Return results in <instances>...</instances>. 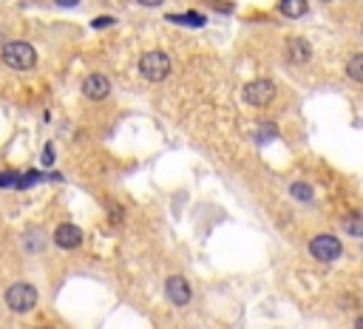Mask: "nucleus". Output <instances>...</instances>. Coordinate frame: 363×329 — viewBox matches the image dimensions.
<instances>
[{"instance_id": "423d86ee", "label": "nucleus", "mask_w": 363, "mask_h": 329, "mask_svg": "<svg viewBox=\"0 0 363 329\" xmlns=\"http://www.w3.org/2000/svg\"><path fill=\"white\" fill-rule=\"evenodd\" d=\"M165 295H167V301H171L174 307H187L190 298H193V290L187 284V278L171 275V278L165 281Z\"/></svg>"}, {"instance_id": "f257e3e1", "label": "nucleus", "mask_w": 363, "mask_h": 329, "mask_svg": "<svg viewBox=\"0 0 363 329\" xmlns=\"http://www.w3.org/2000/svg\"><path fill=\"white\" fill-rule=\"evenodd\" d=\"M3 63L9 68H14V72H29V68H34V63H37V52H34L32 43L12 40L3 45Z\"/></svg>"}, {"instance_id": "39448f33", "label": "nucleus", "mask_w": 363, "mask_h": 329, "mask_svg": "<svg viewBox=\"0 0 363 329\" xmlns=\"http://www.w3.org/2000/svg\"><path fill=\"white\" fill-rule=\"evenodd\" d=\"M241 97H245L247 105H256V108H264L276 100V83L273 80H253L245 85L241 91Z\"/></svg>"}, {"instance_id": "7ed1b4c3", "label": "nucleus", "mask_w": 363, "mask_h": 329, "mask_svg": "<svg viewBox=\"0 0 363 329\" xmlns=\"http://www.w3.org/2000/svg\"><path fill=\"white\" fill-rule=\"evenodd\" d=\"M139 74L145 80H151V83L165 80L167 74H171V57H167L165 52H148V54H142V60H139Z\"/></svg>"}, {"instance_id": "2eb2a0df", "label": "nucleus", "mask_w": 363, "mask_h": 329, "mask_svg": "<svg viewBox=\"0 0 363 329\" xmlns=\"http://www.w3.org/2000/svg\"><path fill=\"white\" fill-rule=\"evenodd\" d=\"M346 227H349V233H352L355 239H357V236H363V227H360V216H357V213H355V216L346 222Z\"/></svg>"}, {"instance_id": "ddd939ff", "label": "nucleus", "mask_w": 363, "mask_h": 329, "mask_svg": "<svg viewBox=\"0 0 363 329\" xmlns=\"http://www.w3.org/2000/svg\"><path fill=\"white\" fill-rule=\"evenodd\" d=\"M167 20H171V23H182V26H205V17L202 14H171V17H167Z\"/></svg>"}, {"instance_id": "6e6552de", "label": "nucleus", "mask_w": 363, "mask_h": 329, "mask_svg": "<svg viewBox=\"0 0 363 329\" xmlns=\"http://www.w3.org/2000/svg\"><path fill=\"white\" fill-rule=\"evenodd\" d=\"M54 244L60 250H77L83 244V230L77 224H60L54 230Z\"/></svg>"}, {"instance_id": "0eeeda50", "label": "nucleus", "mask_w": 363, "mask_h": 329, "mask_svg": "<svg viewBox=\"0 0 363 329\" xmlns=\"http://www.w3.org/2000/svg\"><path fill=\"white\" fill-rule=\"evenodd\" d=\"M108 94H111V83L105 74H88L83 80V97H88L94 103H103Z\"/></svg>"}, {"instance_id": "20e7f679", "label": "nucleus", "mask_w": 363, "mask_h": 329, "mask_svg": "<svg viewBox=\"0 0 363 329\" xmlns=\"http://www.w3.org/2000/svg\"><path fill=\"white\" fill-rule=\"evenodd\" d=\"M309 255L315 258V262L329 264V262H338V258L344 255V244H341V239H338V236L324 233V236H315V239L309 242Z\"/></svg>"}, {"instance_id": "1a4fd4ad", "label": "nucleus", "mask_w": 363, "mask_h": 329, "mask_svg": "<svg viewBox=\"0 0 363 329\" xmlns=\"http://www.w3.org/2000/svg\"><path fill=\"white\" fill-rule=\"evenodd\" d=\"M309 57H312L309 40H304V37H289V40H287V60H289V63L301 65V63H309Z\"/></svg>"}, {"instance_id": "aec40b11", "label": "nucleus", "mask_w": 363, "mask_h": 329, "mask_svg": "<svg viewBox=\"0 0 363 329\" xmlns=\"http://www.w3.org/2000/svg\"><path fill=\"white\" fill-rule=\"evenodd\" d=\"M321 3H332V0H321Z\"/></svg>"}, {"instance_id": "6ab92c4d", "label": "nucleus", "mask_w": 363, "mask_h": 329, "mask_svg": "<svg viewBox=\"0 0 363 329\" xmlns=\"http://www.w3.org/2000/svg\"><path fill=\"white\" fill-rule=\"evenodd\" d=\"M54 3L63 9H71V6H80V0H54Z\"/></svg>"}, {"instance_id": "a211bd4d", "label": "nucleus", "mask_w": 363, "mask_h": 329, "mask_svg": "<svg viewBox=\"0 0 363 329\" xmlns=\"http://www.w3.org/2000/svg\"><path fill=\"white\" fill-rule=\"evenodd\" d=\"M114 23V17H96L94 20V29H103V26H111Z\"/></svg>"}, {"instance_id": "f03ea898", "label": "nucleus", "mask_w": 363, "mask_h": 329, "mask_svg": "<svg viewBox=\"0 0 363 329\" xmlns=\"http://www.w3.org/2000/svg\"><path fill=\"white\" fill-rule=\"evenodd\" d=\"M3 301H6V307L12 310V312H17V315H26V312H32L34 307H37V290L32 287V284H12L9 290H6V295H3Z\"/></svg>"}, {"instance_id": "f3484780", "label": "nucleus", "mask_w": 363, "mask_h": 329, "mask_svg": "<svg viewBox=\"0 0 363 329\" xmlns=\"http://www.w3.org/2000/svg\"><path fill=\"white\" fill-rule=\"evenodd\" d=\"M139 6H145V9H156V6H162L165 0H136Z\"/></svg>"}, {"instance_id": "f8f14e48", "label": "nucleus", "mask_w": 363, "mask_h": 329, "mask_svg": "<svg viewBox=\"0 0 363 329\" xmlns=\"http://www.w3.org/2000/svg\"><path fill=\"white\" fill-rule=\"evenodd\" d=\"M346 74H349V80H355V83H363V54H355V57L349 60V65H346Z\"/></svg>"}, {"instance_id": "4468645a", "label": "nucleus", "mask_w": 363, "mask_h": 329, "mask_svg": "<svg viewBox=\"0 0 363 329\" xmlns=\"http://www.w3.org/2000/svg\"><path fill=\"white\" fill-rule=\"evenodd\" d=\"M17 179L20 173L14 171H0V187H6V191H17Z\"/></svg>"}, {"instance_id": "9d476101", "label": "nucleus", "mask_w": 363, "mask_h": 329, "mask_svg": "<svg viewBox=\"0 0 363 329\" xmlns=\"http://www.w3.org/2000/svg\"><path fill=\"white\" fill-rule=\"evenodd\" d=\"M307 0H278V12L284 14V17H289V20H298V17H304L307 14Z\"/></svg>"}, {"instance_id": "9b49d317", "label": "nucleus", "mask_w": 363, "mask_h": 329, "mask_svg": "<svg viewBox=\"0 0 363 329\" xmlns=\"http://www.w3.org/2000/svg\"><path fill=\"white\" fill-rule=\"evenodd\" d=\"M289 193H293V199H298V202H312V187L307 182H293L289 184Z\"/></svg>"}, {"instance_id": "dca6fc26", "label": "nucleus", "mask_w": 363, "mask_h": 329, "mask_svg": "<svg viewBox=\"0 0 363 329\" xmlns=\"http://www.w3.org/2000/svg\"><path fill=\"white\" fill-rule=\"evenodd\" d=\"M43 164H45V168H52V164H54V148L52 145H45V151H43Z\"/></svg>"}]
</instances>
